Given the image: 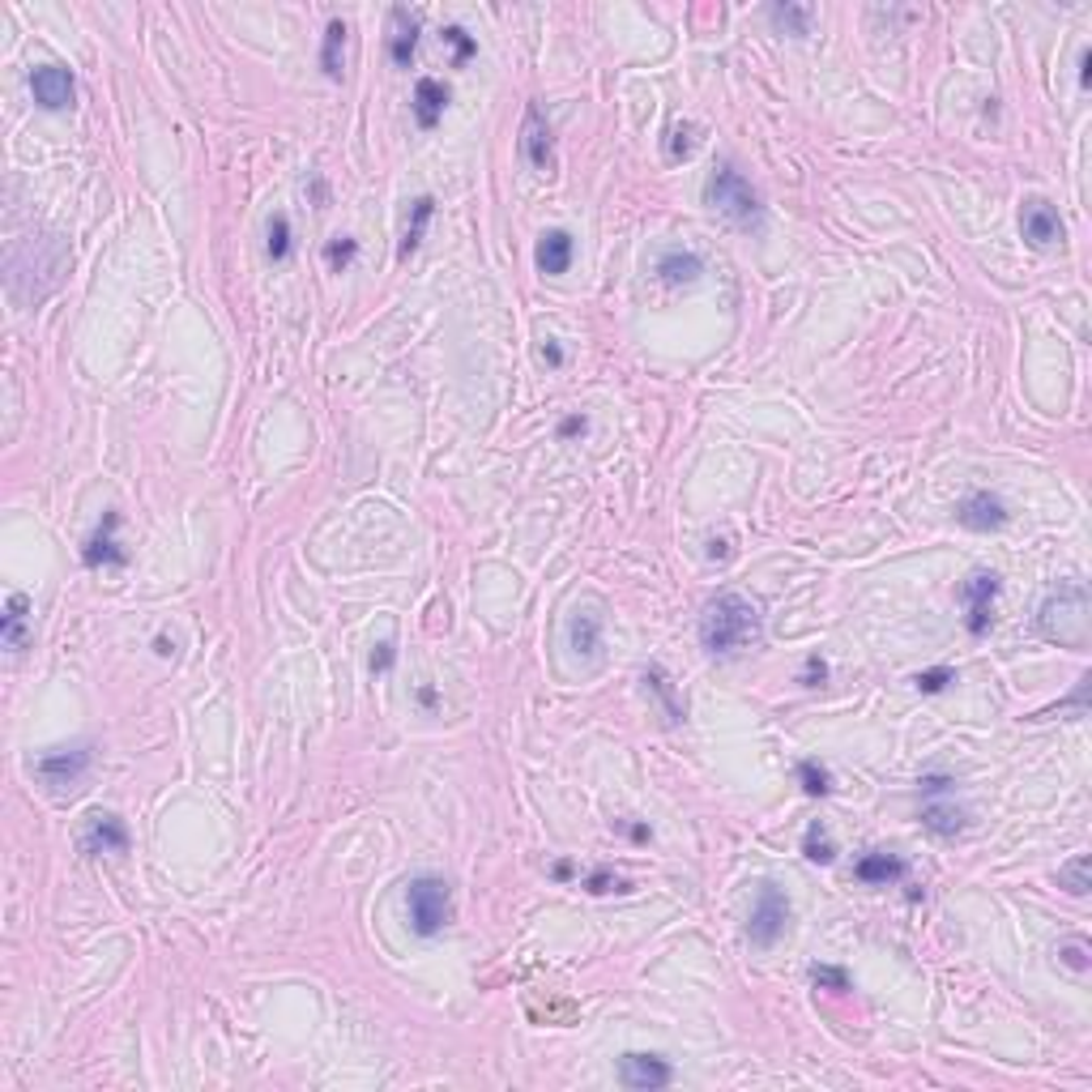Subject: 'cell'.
Wrapping results in <instances>:
<instances>
[{"label":"cell","instance_id":"9a60e30c","mask_svg":"<svg viewBox=\"0 0 1092 1092\" xmlns=\"http://www.w3.org/2000/svg\"><path fill=\"white\" fill-rule=\"evenodd\" d=\"M956 521L973 533H990V529H1003L1011 521L1007 504L994 495V491H969L960 504H956Z\"/></svg>","mask_w":1092,"mask_h":1092},{"label":"cell","instance_id":"7bdbcfd3","mask_svg":"<svg viewBox=\"0 0 1092 1092\" xmlns=\"http://www.w3.org/2000/svg\"><path fill=\"white\" fill-rule=\"evenodd\" d=\"M171 649H175V645H171L167 636H158V641H154V653H158V658H171Z\"/></svg>","mask_w":1092,"mask_h":1092},{"label":"cell","instance_id":"d6986e66","mask_svg":"<svg viewBox=\"0 0 1092 1092\" xmlns=\"http://www.w3.org/2000/svg\"><path fill=\"white\" fill-rule=\"evenodd\" d=\"M602 615L594 611V607H577L573 615H568V649L577 653V658H594L598 649H602Z\"/></svg>","mask_w":1092,"mask_h":1092},{"label":"cell","instance_id":"74e56055","mask_svg":"<svg viewBox=\"0 0 1092 1092\" xmlns=\"http://www.w3.org/2000/svg\"><path fill=\"white\" fill-rule=\"evenodd\" d=\"M585 888H590L594 897H607V892H628L632 884H628V880H619V875H611V871H594V875L585 880Z\"/></svg>","mask_w":1092,"mask_h":1092},{"label":"cell","instance_id":"cb8c5ba5","mask_svg":"<svg viewBox=\"0 0 1092 1092\" xmlns=\"http://www.w3.org/2000/svg\"><path fill=\"white\" fill-rule=\"evenodd\" d=\"M431 218H436V197H419V201L410 205V218H406V231H402V243H397V260H410V256L419 252V243H423Z\"/></svg>","mask_w":1092,"mask_h":1092},{"label":"cell","instance_id":"277c9868","mask_svg":"<svg viewBox=\"0 0 1092 1092\" xmlns=\"http://www.w3.org/2000/svg\"><path fill=\"white\" fill-rule=\"evenodd\" d=\"M406 914H410V931H414L419 939H436V935L457 918L448 880H440V875H419V880H410V888H406Z\"/></svg>","mask_w":1092,"mask_h":1092},{"label":"cell","instance_id":"b9f144b4","mask_svg":"<svg viewBox=\"0 0 1092 1092\" xmlns=\"http://www.w3.org/2000/svg\"><path fill=\"white\" fill-rule=\"evenodd\" d=\"M709 556H713V560H726V556H730V542H726V538H721V542L713 538V542H709Z\"/></svg>","mask_w":1092,"mask_h":1092},{"label":"cell","instance_id":"4dcf8cb0","mask_svg":"<svg viewBox=\"0 0 1092 1092\" xmlns=\"http://www.w3.org/2000/svg\"><path fill=\"white\" fill-rule=\"evenodd\" d=\"M1058 888H1067L1071 897H1088V858L1084 854H1075L1067 867H1058Z\"/></svg>","mask_w":1092,"mask_h":1092},{"label":"cell","instance_id":"52a82bcc","mask_svg":"<svg viewBox=\"0 0 1092 1092\" xmlns=\"http://www.w3.org/2000/svg\"><path fill=\"white\" fill-rule=\"evenodd\" d=\"M999 577L994 573H986V568H977L965 585H960V607H965V632L973 636V641H982L986 632H990V624H994V598H999Z\"/></svg>","mask_w":1092,"mask_h":1092},{"label":"cell","instance_id":"e0dca14e","mask_svg":"<svg viewBox=\"0 0 1092 1092\" xmlns=\"http://www.w3.org/2000/svg\"><path fill=\"white\" fill-rule=\"evenodd\" d=\"M573 256H577V239H573L568 231H542L538 252H533L538 273H546V278H560V273H568Z\"/></svg>","mask_w":1092,"mask_h":1092},{"label":"cell","instance_id":"44dd1931","mask_svg":"<svg viewBox=\"0 0 1092 1092\" xmlns=\"http://www.w3.org/2000/svg\"><path fill=\"white\" fill-rule=\"evenodd\" d=\"M444 107H448V86L440 78H419V86H414V120H419V129H436Z\"/></svg>","mask_w":1092,"mask_h":1092},{"label":"cell","instance_id":"8992f818","mask_svg":"<svg viewBox=\"0 0 1092 1092\" xmlns=\"http://www.w3.org/2000/svg\"><path fill=\"white\" fill-rule=\"evenodd\" d=\"M789 926V901L777 884H760L755 892V905H751V918H747V939L755 948H772Z\"/></svg>","mask_w":1092,"mask_h":1092},{"label":"cell","instance_id":"4316f807","mask_svg":"<svg viewBox=\"0 0 1092 1092\" xmlns=\"http://www.w3.org/2000/svg\"><path fill=\"white\" fill-rule=\"evenodd\" d=\"M802 854H806V863H819V867L837 863V841H833L824 819H815V824L802 833Z\"/></svg>","mask_w":1092,"mask_h":1092},{"label":"cell","instance_id":"ffe728a7","mask_svg":"<svg viewBox=\"0 0 1092 1092\" xmlns=\"http://www.w3.org/2000/svg\"><path fill=\"white\" fill-rule=\"evenodd\" d=\"M700 273H704V260H700V252H692V248H670V252L658 256V278H662L666 287H692Z\"/></svg>","mask_w":1092,"mask_h":1092},{"label":"cell","instance_id":"5bb4252c","mask_svg":"<svg viewBox=\"0 0 1092 1092\" xmlns=\"http://www.w3.org/2000/svg\"><path fill=\"white\" fill-rule=\"evenodd\" d=\"M116 529H120V512H107V516L99 521V529H95V533L86 538V546H82V564H86V568H124V564H129V551L120 546Z\"/></svg>","mask_w":1092,"mask_h":1092},{"label":"cell","instance_id":"484cf974","mask_svg":"<svg viewBox=\"0 0 1092 1092\" xmlns=\"http://www.w3.org/2000/svg\"><path fill=\"white\" fill-rule=\"evenodd\" d=\"M768 18H772V27L781 31V35H794V39H806L811 35V18H815V10L811 5H768Z\"/></svg>","mask_w":1092,"mask_h":1092},{"label":"cell","instance_id":"7a4b0ae2","mask_svg":"<svg viewBox=\"0 0 1092 1092\" xmlns=\"http://www.w3.org/2000/svg\"><path fill=\"white\" fill-rule=\"evenodd\" d=\"M1037 632L1058 649H1084L1092 632V602L1084 581H1062L1037 611Z\"/></svg>","mask_w":1092,"mask_h":1092},{"label":"cell","instance_id":"7402d4cb","mask_svg":"<svg viewBox=\"0 0 1092 1092\" xmlns=\"http://www.w3.org/2000/svg\"><path fill=\"white\" fill-rule=\"evenodd\" d=\"M27 619H31V598H27V594H10L5 615H0V632H5L10 653H22V649L31 645V628H27Z\"/></svg>","mask_w":1092,"mask_h":1092},{"label":"cell","instance_id":"f35d334b","mask_svg":"<svg viewBox=\"0 0 1092 1092\" xmlns=\"http://www.w3.org/2000/svg\"><path fill=\"white\" fill-rule=\"evenodd\" d=\"M393 662H397V645H393V641H380V645L372 649V675H389Z\"/></svg>","mask_w":1092,"mask_h":1092},{"label":"cell","instance_id":"d4e9b609","mask_svg":"<svg viewBox=\"0 0 1092 1092\" xmlns=\"http://www.w3.org/2000/svg\"><path fill=\"white\" fill-rule=\"evenodd\" d=\"M265 252H269V260H291V252H295V231H291V218L287 214H269V222H265Z\"/></svg>","mask_w":1092,"mask_h":1092},{"label":"cell","instance_id":"1f68e13d","mask_svg":"<svg viewBox=\"0 0 1092 1092\" xmlns=\"http://www.w3.org/2000/svg\"><path fill=\"white\" fill-rule=\"evenodd\" d=\"M811 982H815V990H833V994L854 990V977H850L841 965H815V969H811Z\"/></svg>","mask_w":1092,"mask_h":1092},{"label":"cell","instance_id":"e575fe53","mask_svg":"<svg viewBox=\"0 0 1092 1092\" xmlns=\"http://www.w3.org/2000/svg\"><path fill=\"white\" fill-rule=\"evenodd\" d=\"M444 44H453V65L461 69L478 48H474V39L465 35V27H444Z\"/></svg>","mask_w":1092,"mask_h":1092},{"label":"cell","instance_id":"ab89813d","mask_svg":"<svg viewBox=\"0 0 1092 1092\" xmlns=\"http://www.w3.org/2000/svg\"><path fill=\"white\" fill-rule=\"evenodd\" d=\"M585 427H590V419H585V414H573V419H564V423H560V440L585 436Z\"/></svg>","mask_w":1092,"mask_h":1092},{"label":"cell","instance_id":"9c48e42d","mask_svg":"<svg viewBox=\"0 0 1092 1092\" xmlns=\"http://www.w3.org/2000/svg\"><path fill=\"white\" fill-rule=\"evenodd\" d=\"M78 846H82V854H90V858L124 854V850H129V829H124V819H120V815H112V811H90Z\"/></svg>","mask_w":1092,"mask_h":1092},{"label":"cell","instance_id":"ac0fdd59","mask_svg":"<svg viewBox=\"0 0 1092 1092\" xmlns=\"http://www.w3.org/2000/svg\"><path fill=\"white\" fill-rule=\"evenodd\" d=\"M909 875V863L901 854H884V850H871L854 863V880L858 884H875V888H888V884H901Z\"/></svg>","mask_w":1092,"mask_h":1092},{"label":"cell","instance_id":"7c38bea8","mask_svg":"<svg viewBox=\"0 0 1092 1092\" xmlns=\"http://www.w3.org/2000/svg\"><path fill=\"white\" fill-rule=\"evenodd\" d=\"M1020 235H1024L1028 248H1037V252L1054 248V243L1062 239V218H1058V209H1054L1045 197H1028V201L1020 205Z\"/></svg>","mask_w":1092,"mask_h":1092},{"label":"cell","instance_id":"ba28073f","mask_svg":"<svg viewBox=\"0 0 1092 1092\" xmlns=\"http://www.w3.org/2000/svg\"><path fill=\"white\" fill-rule=\"evenodd\" d=\"M521 150H525V158H529L533 171L556 175V167H560V158H556V133H551V120H546V112H542L538 103L525 107V120H521Z\"/></svg>","mask_w":1092,"mask_h":1092},{"label":"cell","instance_id":"f1b7e54d","mask_svg":"<svg viewBox=\"0 0 1092 1092\" xmlns=\"http://www.w3.org/2000/svg\"><path fill=\"white\" fill-rule=\"evenodd\" d=\"M798 785H802L811 798H829V794H833V772L819 764V760H802V764H798Z\"/></svg>","mask_w":1092,"mask_h":1092},{"label":"cell","instance_id":"4fadbf2b","mask_svg":"<svg viewBox=\"0 0 1092 1092\" xmlns=\"http://www.w3.org/2000/svg\"><path fill=\"white\" fill-rule=\"evenodd\" d=\"M922 829L935 833V837H943V841H952V837H960V833L969 829V811L956 806L952 789H931V794H926V806H922Z\"/></svg>","mask_w":1092,"mask_h":1092},{"label":"cell","instance_id":"836d02e7","mask_svg":"<svg viewBox=\"0 0 1092 1092\" xmlns=\"http://www.w3.org/2000/svg\"><path fill=\"white\" fill-rule=\"evenodd\" d=\"M355 256H359V243H355V239H346V235H338V239H329V243H325V260H329V269H334V273H342Z\"/></svg>","mask_w":1092,"mask_h":1092},{"label":"cell","instance_id":"3957f363","mask_svg":"<svg viewBox=\"0 0 1092 1092\" xmlns=\"http://www.w3.org/2000/svg\"><path fill=\"white\" fill-rule=\"evenodd\" d=\"M704 205L717 209L721 218H730L743 231H760L764 226V201H760V192L751 188V180L734 163L713 167V175L704 180Z\"/></svg>","mask_w":1092,"mask_h":1092},{"label":"cell","instance_id":"6da1fadb","mask_svg":"<svg viewBox=\"0 0 1092 1092\" xmlns=\"http://www.w3.org/2000/svg\"><path fill=\"white\" fill-rule=\"evenodd\" d=\"M764 641V624H760V611L751 598L743 594H717L704 602L700 611V645L713 653V658H734V653H747Z\"/></svg>","mask_w":1092,"mask_h":1092},{"label":"cell","instance_id":"d590c367","mask_svg":"<svg viewBox=\"0 0 1092 1092\" xmlns=\"http://www.w3.org/2000/svg\"><path fill=\"white\" fill-rule=\"evenodd\" d=\"M1058 960L1067 965V969H1075V973H1088V943L1084 939H1067V943H1058Z\"/></svg>","mask_w":1092,"mask_h":1092},{"label":"cell","instance_id":"60d3db41","mask_svg":"<svg viewBox=\"0 0 1092 1092\" xmlns=\"http://www.w3.org/2000/svg\"><path fill=\"white\" fill-rule=\"evenodd\" d=\"M542 359L551 363V368H560V363H564V351H560L556 342H546V346H542Z\"/></svg>","mask_w":1092,"mask_h":1092},{"label":"cell","instance_id":"83f0119b","mask_svg":"<svg viewBox=\"0 0 1092 1092\" xmlns=\"http://www.w3.org/2000/svg\"><path fill=\"white\" fill-rule=\"evenodd\" d=\"M645 687L666 704V717H670V721H683V717H687V709L675 700V687H670V679H666L662 666H649V670H645Z\"/></svg>","mask_w":1092,"mask_h":1092},{"label":"cell","instance_id":"d6a6232c","mask_svg":"<svg viewBox=\"0 0 1092 1092\" xmlns=\"http://www.w3.org/2000/svg\"><path fill=\"white\" fill-rule=\"evenodd\" d=\"M952 683H956V670H952V666H931V670L914 675V687H918L922 696H939V692H948Z\"/></svg>","mask_w":1092,"mask_h":1092},{"label":"cell","instance_id":"f546056e","mask_svg":"<svg viewBox=\"0 0 1092 1092\" xmlns=\"http://www.w3.org/2000/svg\"><path fill=\"white\" fill-rule=\"evenodd\" d=\"M696 146H700V124L683 120V124H675V129H670L666 158H670V163H683V158H692V154H696Z\"/></svg>","mask_w":1092,"mask_h":1092},{"label":"cell","instance_id":"2e32d148","mask_svg":"<svg viewBox=\"0 0 1092 1092\" xmlns=\"http://www.w3.org/2000/svg\"><path fill=\"white\" fill-rule=\"evenodd\" d=\"M389 22H393V35H389V56L397 69H410L414 56H419V35H423V14L419 10H406V5H393L389 10Z\"/></svg>","mask_w":1092,"mask_h":1092},{"label":"cell","instance_id":"30bf717a","mask_svg":"<svg viewBox=\"0 0 1092 1092\" xmlns=\"http://www.w3.org/2000/svg\"><path fill=\"white\" fill-rule=\"evenodd\" d=\"M619 1084L632 1088V1092H658L666 1084H675V1067L662 1058V1054H624L619 1058Z\"/></svg>","mask_w":1092,"mask_h":1092},{"label":"cell","instance_id":"5b68a950","mask_svg":"<svg viewBox=\"0 0 1092 1092\" xmlns=\"http://www.w3.org/2000/svg\"><path fill=\"white\" fill-rule=\"evenodd\" d=\"M90 764H95L90 743H65V747L39 751L35 764H31V772L44 781V789H52V794H73V789L86 781Z\"/></svg>","mask_w":1092,"mask_h":1092},{"label":"cell","instance_id":"8d00e7d4","mask_svg":"<svg viewBox=\"0 0 1092 1092\" xmlns=\"http://www.w3.org/2000/svg\"><path fill=\"white\" fill-rule=\"evenodd\" d=\"M798 683H802V687H824V683H829V662L819 658V653H811V658L802 662V675H798Z\"/></svg>","mask_w":1092,"mask_h":1092},{"label":"cell","instance_id":"603a6c76","mask_svg":"<svg viewBox=\"0 0 1092 1092\" xmlns=\"http://www.w3.org/2000/svg\"><path fill=\"white\" fill-rule=\"evenodd\" d=\"M346 35H351V27H346L342 18H334V22L325 27V39H321V73H325L329 82H342V73H346Z\"/></svg>","mask_w":1092,"mask_h":1092},{"label":"cell","instance_id":"8fae6325","mask_svg":"<svg viewBox=\"0 0 1092 1092\" xmlns=\"http://www.w3.org/2000/svg\"><path fill=\"white\" fill-rule=\"evenodd\" d=\"M31 95L44 112H69L78 99V82L65 65H39L31 69Z\"/></svg>","mask_w":1092,"mask_h":1092}]
</instances>
